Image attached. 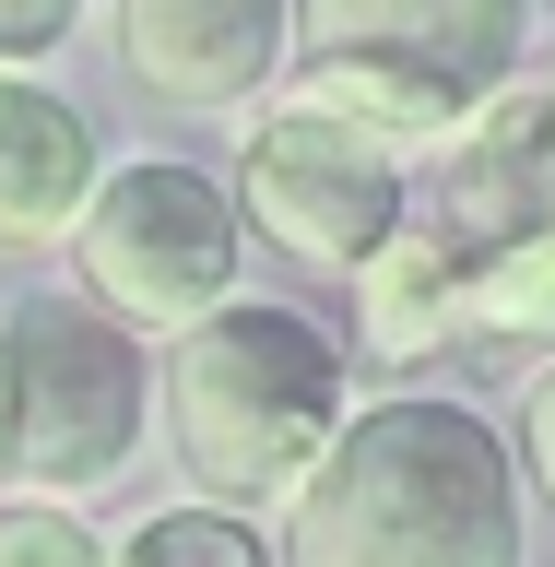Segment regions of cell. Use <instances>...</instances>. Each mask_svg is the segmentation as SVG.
<instances>
[{
    "instance_id": "cell-1",
    "label": "cell",
    "mask_w": 555,
    "mask_h": 567,
    "mask_svg": "<svg viewBox=\"0 0 555 567\" xmlns=\"http://www.w3.org/2000/svg\"><path fill=\"white\" fill-rule=\"evenodd\" d=\"M273 567H532L508 437L450 390L354 402L331 461L284 496Z\"/></svg>"
},
{
    "instance_id": "cell-3",
    "label": "cell",
    "mask_w": 555,
    "mask_h": 567,
    "mask_svg": "<svg viewBox=\"0 0 555 567\" xmlns=\"http://www.w3.org/2000/svg\"><path fill=\"white\" fill-rule=\"evenodd\" d=\"M154 425V354L106 331L83 296H12L0 308V496L71 508L83 485L131 473Z\"/></svg>"
},
{
    "instance_id": "cell-9",
    "label": "cell",
    "mask_w": 555,
    "mask_h": 567,
    "mask_svg": "<svg viewBox=\"0 0 555 567\" xmlns=\"http://www.w3.org/2000/svg\"><path fill=\"white\" fill-rule=\"evenodd\" d=\"M95 177H106L95 118L60 83L0 71V248H60L71 213L95 202Z\"/></svg>"
},
{
    "instance_id": "cell-15",
    "label": "cell",
    "mask_w": 555,
    "mask_h": 567,
    "mask_svg": "<svg viewBox=\"0 0 555 567\" xmlns=\"http://www.w3.org/2000/svg\"><path fill=\"white\" fill-rule=\"evenodd\" d=\"M71 24H83L71 0H0V71H35V60H48V48H60Z\"/></svg>"
},
{
    "instance_id": "cell-12",
    "label": "cell",
    "mask_w": 555,
    "mask_h": 567,
    "mask_svg": "<svg viewBox=\"0 0 555 567\" xmlns=\"http://www.w3.org/2000/svg\"><path fill=\"white\" fill-rule=\"evenodd\" d=\"M106 567H273V532L237 520V508H202V496H177V508H142Z\"/></svg>"
},
{
    "instance_id": "cell-6",
    "label": "cell",
    "mask_w": 555,
    "mask_h": 567,
    "mask_svg": "<svg viewBox=\"0 0 555 567\" xmlns=\"http://www.w3.org/2000/svg\"><path fill=\"white\" fill-rule=\"evenodd\" d=\"M414 225L450 260H496L555 225V83H508L461 118L438 154H425V189H414Z\"/></svg>"
},
{
    "instance_id": "cell-13",
    "label": "cell",
    "mask_w": 555,
    "mask_h": 567,
    "mask_svg": "<svg viewBox=\"0 0 555 567\" xmlns=\"http://www.w3.org/2000/svg\"><path fill=\"white\" fill-rule=\"evenodd\" d=\"M0 567H106V532L83 508H35V496H0Z\"/></svg>"
},
{
    "instance_id": "cell-7",
    "label": "cell",
    "mask_w": 555,
    "mask_h": 567,
    "mask_svg": "<svg viewBox=\"0 0 555 567\" xmlns=\"http://www.w3.org/2000/svg\"><path fill=\"white\" fill-rule=\"evenodd\" d=\"M284 48V0H119V71L177 118H237L248 95H273Z\"/></svg>"
},
{
    "instance_id": "cell-5",
    "label": "cell",
    "mask_w": 555,
    "mask_h": 567,
    "mask_svg": "<svg viewBox=\"0 0 555 567\" xmlns=\"http://www.w3.org/2000/svg\"><path fill=\"white\" fill-rule=\"evenodd\" d=\"M225 202H237V225H260L284 260L354 284L390 248V225L414 213V166L379 154V142H354L343 118H319V106H273V118H248Z\"/></svg>"
},
{
    "instance_id": "cell-11",
    "label": "cell",
    "mask_w": 555,
    "mask_h": 567,
    "mask_svg": "<svg viewBox=\"0 0 555 567\" xmlns=\"http://www.w3.org/2000/svg\"><path fill=\"white\" fill-rule=\"evenodd\" d=\"M461 343H532L555 354V225L496 260H461Z\"/></svg>"
},
{
    "instance_id": "cell-10",
    "label": "cell",
    "mask_w": 555,
    "mask_h": 567,
    "mask_svg": "<svg viewBox=\"0 0 555 567\" xmlns=\"http://www.w3.org/2000/svg\"><path fill=\"white\" fill-rule=\"evenodd\" d=\"M354 331H367L379 367H438V354H461V260L425 237L414 213H402L390 248L354 272Z\"/></svg>"
},
{
    "instance_id": "cell-8",
    "label": "cell",
    "mask_w": 555,
    "mask_h": 567,
    "mask_svg": "<svg viewBox=\"0 0 555 567\" xmlns=\"http://www.w3.org/2000/svg\"><path fill=\"white\" fill-rule=\"evenodd\" d=\"M296 48H343V60H390V71H425L450 95H508L532 24L521 0H308L296 12Z\"/></svg>"
},
{
    "instance_id": "cell-2",
    "label": "cell",
    "mask_w": 555,
    "mask_h": 567,
    "mask_svg": "<svg viewBox=\"0 0 555 567\" xmlns=\"http://www.w3.org/2000/svg\"><path fill=\"white\" fill-rule=\"evenodd\" d=\"M343 414H354L343 343L273 296H237L154 354V425H166L177 473L202 485V508H237V520L308 485L343 437Z\"/></svg>"
},
{
    "instance_id": "cell-4",
    "label": "cell",
    "mask_w": 555,
    "mask_h": 567,
    "mask_svg": "<svg viewBox=\"0 0 555 567\" xmlns=\"http://www.w3.org/2000/svg\"><path fill=\"white\" fill-rule=\"evenodd\" d=\"M71 284L106 331L131 343H177L202 331L213 308H237V260H248V225L225 202V177L189 166V154H119L95 177V202L71 213Z\"/></svg>"
},
{
    "instance_id": "cell-14",
    "label": "cell",
    "mask_w": 555,
    "mask_h": 567,
    "mask_svg": "<svg viewBox=\"0 0 555 567\" xmlns=\"http://www.w3.org/2000/svg\"><path fill=\"white\" fill-rule=\"evenodd\" d=\"M508 473H521V496H544V508H555V354L521 379V414H508Z\"/></svg>"
}]
</instances>
